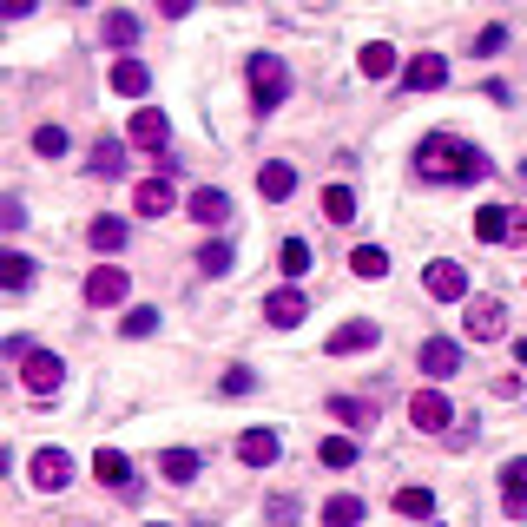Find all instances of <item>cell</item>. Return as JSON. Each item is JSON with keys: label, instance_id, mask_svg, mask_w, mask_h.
Wrapping results in <instances>:
<instances>
[{"label": "cell", "instance_id": "6da1fadb", "mask_svg": "<svg viewBox=\"0 0 527 527\" xmlns=\"http://www.w3.org/2000/svg\"><path fill=\"white\" fill-rule=\"evenodd\" d=\"M416 172L429 178V185H475V178H488L495 165H488L481 145L448 139V132H429V139L416 145Z\"/></svg>", "mask_w": 527, "mask_h": 527}, {"label": "cell", "instance_id": "7a4b0ae2", "mask_svg": "<svg viewBox=\"0 0 527 527\" xmlns=\"http://www.w3.org/2000/svg\"><path fill=\"white\" fill-rule=\"evenodd\" d=\"M284 99H290V66L277 60V53H257V60H251V106L277 112Z\"/></svg>", "mask_w": 527, "mask_h": 527}, {"label": "cell", "instance_id": "3957f363", "mask_svg": "<svg viewBox=\"0 0 527 527\" xmlns=\"http://www.w3.org/2000/svg\"><path fill=\"white\" fill-rule=\"evenodd\" d=\"M416 369L429 376V383H448V376L462 369V343H448V336H429V343L416 350Z\"/></svg>", "mask_w": 527, "mask_h": 527}, {"label": "cell", "instance_id": "277c9868", "mask_svg": "<svg viewBox=\"0 0 527 527\" xmlns=\"http://www.w3.org/2000/svg\"><path fill=\"white\" fill-rule=\"evenodd\" d=\"M409 422H416L422 435H448L455 409H448V396H442V389H416V402H409Z\"/></svg>", "mask_w": 527, "mask_h": 527}, {"label": "cell", "instance_id": "5b68a950", "mask_svg": "<svg viewBox=\"0 0 527 527\" xmlns=\"http://www.w3.org/2000/svg\"><path fill=\"white\" fill-rule=\"evenodd\" d=\"M20 383L33 389V396H53V389L66 383V363L53 350H27V369H20Z\"/></svg>", "mask_w": 527, "mask_h": 527}, {"label": "cell", "instance_id": "8992f818", "mask_svg": "<svg viewBox=\"0 0 527 527\" xmlns=\"http://www.w3.org/2000/svg\"><path fill=\"white\" fill-rule=\"evenodd\" d=\"M376 343H383V330H376L369 317H350V323L330 330V356H356V350H376Z\"/></svg>", "mask_w": 527, "mask_h": 527}, {"label": "cell", "instance_id": "52a82bcc", "mask_svg": "<svg viewBox=\"0 0 527 527\" xmlns=\"http://www.w3.org/2000/svg\"><path fill=\"white\" fill-rule=\"evenodd\" d=\"M501 317H508V310H501V304H495V297H475V304H468V310H462V330H468V336H475V343H495V336H501V330H508V323H501Z\"/></svg>", "mask_w": 527, "mask_h": 527}, {"label": "cell", "instance_id": "ba28073f", "mask_svg": "<svg viewBox=\"0 0 527 527\" xmlns=\"http://www.w3.org/2000/svg\"><path fill=\"white\" fill-rule=\"evenodd\" d=\"M66 481H73V455H66V448H40V455H33V488L60 495Z\"/></svg>", "mask_w": 527, "mask_h": 527}, {"label": "cell", "instance_id": "9c48e42d", "mask_svg": "<svg viewBox=\"0 0 527 527\" xmlns=\"http://www.w3.org/2000/svg\"><path fill=\"white\" fill-rule=\"evenodd\" d=\"M165 139H172V119H165L159 106L132 112V145H139V152H165Z\"/></svg>", "mask_w": 527, "mask_h": 527}, {"label": "cell", "instance_id": "30bf717a", "mask_svg": "<svg viewBox=\"0 0 527 527\" xmlns=\"http://www.w3.org/2000/svg\"><path fill=\"white\" fill-rule=\"evenodd\" d=\"M93 475H99V488H119V495H139V481H132V462L119 455V448H99V455H93Z\"/></svg>", "mask_w": 527, "mask_h": 527}, {"label": "cell", "instance_id": "8fae6325", "mask_svg": "<svg viewBox=\"0 0 527 527\" xmlns=\"http://www.w3.org/2000/svg\"><path fill=\"white\" fill-rule=\"evenodd\" d=\"M442 80H448V60H442V53H416V60L402 66V86H409V93H435Z\"/></svg>", "mask_w": 527, "mask_h": 527}, {"label": "cell", "instance_id": "7c38bea8", "mask_svg": "<svg viewBox=\"0 0 527 527\" xmlns=\"http://www.w3.org/2000/svg\"><path fill=\"white\" fill-rule=\"evenodd\" d=\"M132 211H139V218H165V211H172V172L139 178V192H132Z\"/></svg>", "mask_w": 527, "mask_h": 527}, {"label": "cell", "instance_id": "4fadbf2b", "mask_svg": "<svg viewBox=\"0 0 527 527\" xmlns=\"http://www.w3.org/2000/svg\"><path fill=\"white\" fill-rule=\"evenodd\" d=\"M429 297H435V304H462V297H468V271H462V264H448V257L429 264Z\"/></svg>", "mask_w": 527, "mask_h": 527}, {"label": "cell", "instance_id": "5bb4252c", "mask_svg": "<svg viewBox=\"0 0 527 527\" xmlns=\"http://www.w3.org/2000/svg\"><path fill=\"white\" fill-rule=\"evenodd\" d=\"M119 297H126V271H119V264H99V271L86 277V304L106 310V304H119Z\"/></svg>", "mask_w": 527, "mask_h": 527}, {"label": "cell", "instance_id": "9a60e30c", "mask_svg": "<svg viewBox=\"0 0 527 527\" xmlns=\"http://www.w3.org/2000/svg\"><path fill=\"white\" fill-rule=\"evenodd\" d=\"M264 317H271L277 330H297V323L310 317V304H304V290H271V297H264Z\"/></svg>", "mask_w": 527, "mask_h": 527}, {"label": "cell", "instance_id": "2e32d148", "mask_svg": "<svg viewBox=\"0 0 527 527\" xmlns=\"http://www.w3.org/2000/svg\"><path fill=\"white\" fill-rule=\"evenodd\" d=\"M112 93H119V99H145V93H152V66L126 53V60L112 66Z\"/></svg>", "mask_w": 527, "mask_h": 527}, {"label": "cell", "instance_id": "e0dca14e", "mask_svg": "<svg viewBox=\"0 0 527 527\" xmlns=\"http://www.w3.org/2000/svg\"><path fill=\"white\" fill-rule=\"evenodd\" d=\"M501 508H508V521H527V462L501 468Z\"/></svg>", "mask_w": 527, "mask_h": 527}, {"label": "cell", "instance_id": "ac0fdd59", "mask_svg": "<svg viewBox=\"0 0 527 527\" xmlns=\"http://www.w3.org/2000/svg\"><path fill=\"white\" fill-rule=\"evenodd\" d=\"M257 192L271 198V205H284V198L297 192V165H290V159H271L264 172H257Z\"/></svg>", "mask_w": 527, "mask_h": 527}, {"label": "cell", "instance_id": "d6986e66", "mask_svg": "<svg viewBox=\"0 0 527 527\" xmlns=\"http://www.w3.org/2000/svg\"><path fill=\"white\" fill-rule=\"evenodd\" d=\"M86 172L93 178H126V139H99L86 152Z\"/></svg>", "mask_w": 527, "mask_h": 527}, {"label": "cell", "instance_id": "ffe728a7", "mask_svg": "<svg viewBox=\"0 0 527 527\" xmlns=\"http://www.w3.org/2000/svg\"><path fill=\"white\" fill-rule=\"evenodd\" d=\"M238 462L244 468H271L277 462V435L271 429H244L238 435Z\"/></svg>", "mask_w": 527, "mask_h": 527}, {"label": "cell", "instance_id": "44dd1931", "mask_svg": "<svg viewBox=\"0 0 527 527\" xmlns=\"http://www.w3.org/2000/svg\"><path fill=\"white\" fill-rule=\"evenodd\" d=\"M356 73H363V80H389V73H396V47H389V40H369V47L356 53Z\"/></svg>", "mask_w": 527, "mask_h": 527}, {"label": "cell", "instance_id": "7402d4cb", "mask_svg": "<svg viewBox=\"0 0 527 527\" xmlns=\"http://www.w3.org/2000/svg\"><path fill=\"white\" fill-rule=\"evenodd\" d=\"M185 211H192L198 224H224V218H231V198H224L218 185H198V192H192V205H185Z\"/></svg>", "mask_w": 527, "mask_h": 527}, {"label": "cell", "instance_id": "603a6c76", "mask_svg": "<svg viewBox=\"0 0 527 527\" xmlns=\"http://www.w3.org/2000/svg\"><path fill=\"white\" fill-rule=\"evenodd\" d=\"M159 475L172 481V488H192V481H198V455H192V448H165V455H159Z\"/></svg>", "mask_w": 527, "mask_h": 527}, {"label": "cell", "instance_id": "cb8c5ba5", "mask_svg": "<svg viewBox=\"0 0 527 527\" xmlns=\"http://www.w3.org/2000/svg\"><path fill=\"white\" fill-rule=\"evenodd\" d=\"M508 211L514 205H481L475 211V238L481 244H508Z\"/></svg>", "mask_w": 527, "mask_h": 527}, {"label": "cell", "instance_id": "d4e9b609", "mask_svg": "<svg viewBox=\"0 0 527 527\" xmlns=\"http://www.w3.org/2000/svg\"><path fill=\"white\" fill-rule=\"evenodd\" d=\"M369 521V508L356 495H336V501H323V527H363Z\"/></svg>", "mask_w": 527, "mask_h": 527}, {"label": "cell", "instance_id": "484cf974", "mask_svg": "<svg viewBox=\"0 0 527 527\" xmlns=\"http://www.w3.org/2000/svg\"><path fill=\"white\" fill-rule=\"evenodd\" d=\"M330 416L350 422V429H369L376 422V402H356V396H330Z\"/></svg>", "mask_w": 527, "mask_h": 527}, {"label": "cell", "instance_id": "4316f807", "mask_svg": "<svg viewBox=\"0 0 527 527\" xmlns=\"http://www.w3.org/2000/svg\"><path fill=\"white\" fill-rule=\"evenodd\" d=\"M350 271L356 277H389V251H383V244H356V251H350Z\"/></svg>", "mask_w": 527, "mask_h": 527}, {"label": "cell", "instance_id": "83f0119b", "mask_svg": "<svg viewBox=\"0 0 527 527\" xmlns=\"http://www.w3.org/2000/svg\"><path fill=\"white\" fill-rule=\"evenodd\" d=\"M323 218H330V224L356 218V192H350V185H330V192H323Z\"/></svg>", "mask_w": 527, "mask_h": 527}, {"label": "cell", "instance_id": "f1b7e54d", "mask_svg": "<svg viewBox=\"0 0 527 527\" xmlns=\"http://www.w3.org/2000/svg\"><path fill=\"white\" fill-rule=\"evenodd\" d=\"M396 514H409V521H429V514H435V495H429V488H396Z\"/></svg>", "mask_w": 527, "mask_h": 527}, {"label": "cell", "instance_id": "f546056e", "mask_svg": "<svg viewBox=\"0 0 527 527\" xmlns=\"http://www.w3.org/2000/svg\"><path fill=\"white\" fill-rule=\"evenodd\" d=\"M86 238H93V251H119V244H126V218H93Z\"/></svg>", "mask_w": 527, "mask_h": 527}, {"label": "cell", "instance_id": "4dcf8cb0", "mask_svg": "<svg viewBox=\"0 0 527 527\" xmlns=\"http://www.w3.org/2000/svg\"><path fill=\"white\" fill-rule=\"evenodd\" d=\"M132 40H139V14H106V47L126 53Z\"/></svg>", "mask_w": 527, "mask_h": 527}, {"label": "cell", "instance_id": "1f68e13d", "mask_svg": "<svg viewBox=\"0 0 527 527\" xmlns=\"http://www.w3.org/2000/svg\"><path fill=\"white\" fill-rule=\"evenodd\" d=\"M317 462L323 468H350L356 462V442H350V435H330V442H317Z\"/></svg>", "mask_w": 527, "mask_h": 527}, {"label": "cell", "instance_id": "d6a6232c", "mask_svg": "<svg viewBox=\"0 0 527 527\" xmlns=\"http://www.w3.org/2000/svg\"><path fill=\"white\" fill-rule=\"evenodd\" d=\"M27 277H33V257L27 251H7V257H0V284H7V290H20Z\"/></svg>", "mask_w": 527, "mask_h": 527}, {"label": "cell", "instance_id": "836d02e7", "mask_svg": "<svg viewBox=\"0 0 527 527\" xmlns=\"http://www.w3.org/2000/svg\"><path fill=\"white\" fill-rule=\"evenodd\" d=\"M277 271H284V277H304V271H310V244H304V238H290L284 251H277Z\"/></svg>", "mask_w": 527, "mask_h": 527}, {"label": "cell", "instance_id": "e575fe53", "mask_svg": "<svg viewBox=\"0 0 527 527\" xmlns=\"http://www.w3.org/2000/svg\"><path fill=\"white\" fill-rule=\"evenodd\" d=\"M66 145H73V139H66V126H40V132H33V152H40V159H60Z\"/></svg>", "mask_w": 527, "mask_h": 527}, {"label": "cell", "instance_id": "d590c367", "mask_svg": "<svg viewBox=\"0 0 527 527\" xmlns=\"http://www.w3.org/2000/svg\"><path fill=\"white\" fill-rule=\"evenodd\" d=\"M198 271H205V277H224V271H231V244H205V251H198Z\"/></svg>", "mask_w": 527, "mask_h": 527}, {"label": "cell", "instance_id": "8d00e7d4", "mask_svg": "<svg viewBox=\"0 0 527 527\" xmlns=\"http://www.w3.org/2000/svg\"><path fill=\"white\" fill-rule=\"evenodd\" d=\"M152 330H159V310H152V304L126 310V336H152Z\"/></svg>", "mask_w": 527, "mask_h": 527}, {"label": "cell", "instance_id": "74e56055", "mask_svg": "<svg viewBox=\"0 0 527 527\" xmlns=\"http://www.w3.org/2000/svg\"><path fill=\"white\" fill-rule=\"evenodd\" d=\"M224 396H251V389H257V376H251V369H224Z\"/></svg>", "mask_w": 527, "mask_h": 527}, {"label": "cell", "instance_id": "f35d334b", "mask_svg": "<svg viewBox=\"0 0 527 527\" xmlns=\"http://www.w3.org/2000/svg\"><path fill=\"white\" fill-rule=\"evenodd\" d=\"M508 47V27H481V40H475V53H501Z\"/></svg>", "mask_w": 527, "mask_h": 527}, {"label": "cell", "instance_id": "ab89813d", "mask_svg": "<svg viewBox=\"0 0 527 527\" xmlns=\"http://www.w3.org/2000/svg\"><path fill=\"white\" fill-rule=\"evenodd\" d=\"M0 224H7V231H20V224H27V211H20V198H7V205H0Z\"/></svg>", "mask_w": 527, "mask_h": 527}, {"label": "cell", "instance_id": "60d3db41", "mask_svg": "<svg viewBox=\"0 0 527 527\" xmlns=\"http://www.w3.org/2000/svg\"><path fill=\"white\" fill-rule=\"evenodd\" d=\"M508 244H527V211H508Z\"/></svg>", "mask_w": 527, "mask_h": 527}, {"label": "cell", "instance_id": "b9f144b4", "mask_svg": "<svg viewBox=\"0 0 527 527\" xmlns=\"http://www.w3.org/2000/svg\"><path fill=\"white\" fill-rule=\"evenodd\" d=\"M159 14H165V20H178V14H192V0H159Z\"/></svg>", "mask_w": 527, "mask_h": 527}, {"label": "cell", "instance_id": "7bdbcfd3", "mask_svg": "<svg viewBox=\"0 0 527 527\" xmlns=\"http://www.w3.org/2000/svg\"><path fill=\"white\" fill-rule=\"evenodd\" d=\"M33 14V0H7V20H27Z\"/></svg>", "mask_w": 527, "mask_h": 527}, {"label": "cell", "instance_id": "ee69618b", "mask_svg": "<svg viewBox=\"0 0 527 527\" xmlns=\"http://www.w3.org/2000/svg\"><path fill=\"white\" fill-rule=\"evenodd\" d=\"M514 356H521V369H527V336H521V343H514Z\"/></svg>", "mask_w": 527, "mask_h": 527}, {"label": "cell", "instance_id": "f6af8a7d", "mask_svg": "<svg viewBox=\"0 0 527 527\" xmlns=\"http://www.w3.org/2000/svg\"><path fill=\"white\" fill-rule=\"evenodd\" d=\"M152 527H165V521H152Z\"/></svg>", "mask_w": 527, "mask_h": 527}]
</instances>
